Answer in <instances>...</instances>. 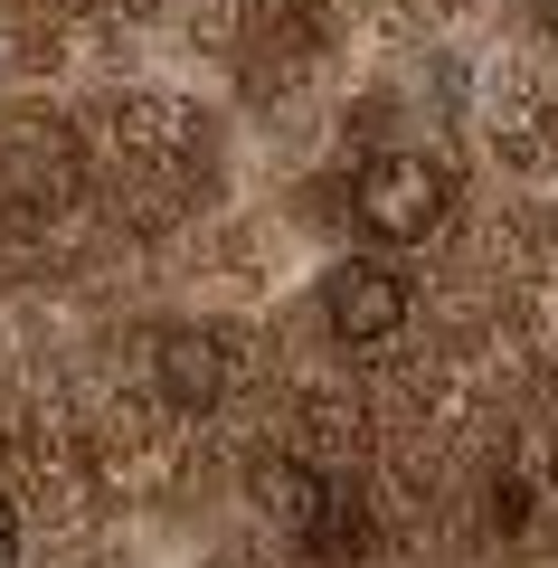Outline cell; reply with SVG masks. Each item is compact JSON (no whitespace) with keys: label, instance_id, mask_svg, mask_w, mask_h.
<instances>
[{"label":"cell","instance_id":"6da1fadb","mask_svg":"<svg viewBox=\"0 0 558 568\" xmlns=\"http://www.w3.org/2000/svg\"><path fill=\"white\" fill-rule=\"evenodd\" d=\"M455 209V171L436 152H379V162H359L351 181V219L369 227L379 246H426Z\"/></svg>","mask_w":558,"mask_h":568},{"label":"cell","instance_id":"7a4b0ae2","mask_svg":"<svg viewBox=\"0 0 558 568\" xmlns=\"http://www.w3.org/2000/svg\"><path fill=\"white\" fill-rule=\"evenodd\" d=\"M256 503L275 511L303 549H359V493L341 484V474H313V465H294V455H265Z\"/></svg>","mask_w":558,"mask_h":568},{"label":"cell","instance_id":"3957f363","mask_svg":"<svg viewBox=\"0 0 558 568\" xmlns=\"http://www.w3.org/2000/svg\"><path fill=\"white\" fill-rule=\"evenodd\" d=\"M407 313H417V294H407V275H398V265H379V256H351L332 284H322V323H332L351 351L398 342Z\"/></svg>","mask_w":558,"mask_h":568},{"label":"cell","instance_id":"277c9868","mask_svg":"<svg viewBox=\"0 0 558 568\" xmlns=\"http://www.w3.org/2000/svg\"><path fill=\"white\" fill-rule=\"evenodd\" d=\"M152 388H161V407H180V417H209V407L227 398V342L200 332V323H171L152 342Z\"/></svg>","mask_w":558,"mask_h":568},{"label":"cell","instance_id":"5b68a950","mask_svg":"<svg viewBox=\"0 0 558 568\" xmlns=\"http://www.w3.org/2000/svg\"><path fill=\"white\" fill-rule=\"evenodd\" d=\"M10 559H20V511L0 503V568H10Z\"/></svg>","mask_w":558,"mask_h":568}]
</instances>
